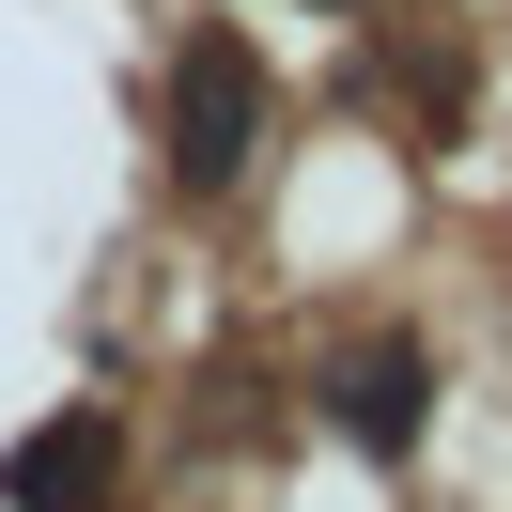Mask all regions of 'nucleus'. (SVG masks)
<instances>
[{"label": "nucleus", "mask_w": 512, "mask_h": 512, "mask_svg": "<svg viewBox=\"0 0 512 512\" xmlns=\"http://www.w3.org/2000/svg\"><path fill=\"white\" fill-rule=\"evenodd\" d=\"M326 16H357V0H326Z\"/></svg>", "instance_id": "obj_4"}, {"label": "nucleus", "mask_w": 512, "mask_h": 512, "mask_svg": "<svg viewBox=\"0 0 512 512\" xmlns=\"http://www.w3.org/2000/svg\"><path fill=\"white\" fill-rule=\"evenodd\" d=\"M109 481H125V435H109L94 404L0 450V512H109Z\"/></svg>", "instance_id": "obj_3"}, {"label": "nucleus", "mask_w": 512, "mask_h": 512, "mask_svg": "<svg viewBox=\"0 0 512 512\" xmlns=\"http://www.w3.org/2000/svg\"><path fill=\"white\" fill-rule=\"evenodd\" d=\"M264 171V63H249V32H187L171 47V187H249Z\"/></svg>", "instance_id": "obj_1"}, {"label": "nucleus", "mask_w": 512, "mask_h": 512, "mask_svg": "<svg viewBox=\"0 0 512 512\" xmlns=\"http://www.w3.org/2000/svg\"><path fill=\"white\" fill-rule=\"evenodd\" d=\"M326 419L404 466V450L435 435V357H419V342H342V357H326Z\"/></svg>", "instance_id": "obj_2"}]
</instances>
